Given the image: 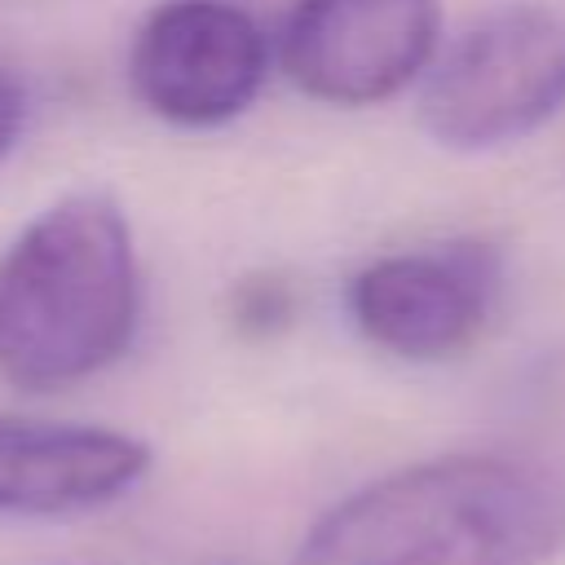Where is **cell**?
I'll list each match as a JSON object with an SVG mask.
<instances>
[{
  "instance_id": "1",
  "label": "cell",
  "mask_w": 565,
  "mask_h": 565,
  "mask_svg": "<svg viewBox=\"0 0 565 565\" xmlns=\"http://www.w3.org/2000/svg\"><path fill=\"white\" fill-rule=\"evenodd\" d=\"M565 481L508 455H441L331 503L291 565H552Z\"/></svg>"
},
{
  "instance_id": "6",
  "label": "cell",
  "mask_w": 565,
  "mask_h": 565,
  "mask_svg": "<svg viewBox=\"0 0 565 565\" xmlns=\"http://www.w3.org/2000/svg\"><path fill=\"white\" fill-rule=\"evenodd\" d=\"M441 53V0H296L278 57L327 106H375L428 75Z\"/></svg>"
},
{
  "instance_id": "8",
  "label": "cell",
  "mask_w": 565,
  "mask_h": 565,
  "mask_svg": "<svg viewBox=\"0 0 565 565\" xmlns=\"http://www.w3.org/2000/svg\"><path fill=\"white\" fill-rule=\"evenodd\" d=\"M296 318V287L282 274H247L230 291V322L247 340L278 335Z\"/></svg>"
},
{
  "instance_id": "5",
  "label": "cell",
  "mask_w": 565,
  "mask_h": 565,
  "mask_svg": "<svg viewBox=\"0 0 565 565\" xmlns=\"http://www.w3.org/2000/svg\"><path fill=\"white\" fill-rule=\"evenodd\" d=\"M269 71V40L234 0H163L128 49L132 97L177 128L238 119Z\"/></svg>"
},
{
  "instance_id": "2",
  "label": "cell",
  "mask_w": 565,
  "mask_h": 565,
  "mask_svg": "<svg viewBox=\"0 0 565 565\" xmlns=\"http://www.w3.org/2000/svg\"><path fill=\"white\" fill-rule=\"evenodd\" d=\"M137 313V252L119 203L66 194L0 260V380L31 393L93 380L124 358Z\"/></svg>"
},
{
  "instance_id": "3",
  "label": "cell",
  "mask_w": 565,
  "mask_h": 565,
  "mask_svg": "<svg viewBox=\"0 0 565 565\" xmlns=\"http://www.w3.org/2000/svg\"><path fill=\"white\" fill-rule=\"evenodd\" d=\"M565 110V18L503 4L455 35L424 75L419 124L437 146L494 150Z\"/></svg>"
},
{
  "instance_id": "4",
  "label": "cell",
  "mask_w": 565,
  "mask_h": 565,
  "mask_svg": "<svg viewBox=\"0 0 565 565\" xmlns=\"http://www.w3.org/2000/svg\"><path fill=\"white\" fill-rule=\"evenodd\" d=\"M499 291V252L481 238H450L366 260L344 287V309L380 353L446 362L481 340Z\"/></svg>"
},
{
  "instance_id": "7",
  "label": "cell",
  "mask_w": 565,
  "mask_h": 565,
  "mask_svg": "<svg viewBox=\"0 0 565 565\" xmlns=\"http://www.w3.org/2000/svg\"><path fill=\"white\" fill-rule=\"evenodd\" d=\"M150 472L132 433L71 419L0 415V516H79L119 503Z\"/></svg>"
},
{
  "instance_id": "9",
  "label": "cell",
  "mask_w": 565,
  "mask_h": 565,
  "mask_svg": "<svg viewBox=\"0 0 565 565\" xmlns=\"http://www.w3.org/2000/svg\"><path fill=\"white\" fill-rule=\"evenodd\" d=\"M22 119H26V93L9 71H0V159L13 150Z\"/></svg>"
}]
</instances>
